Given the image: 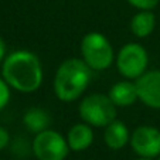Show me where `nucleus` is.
Masks as SVG:
<instances>
[{"label": "nucleus", "mask_w": 160, "mask_h": 160, "mask_svg": "<svg viewBox=\"0 0 160 160\" xmlns=\"http://www.w3.org/2000/svg\"><path fill=\"white\" fill-rule=\"evenodd\" d=\"M2 77L12 89L23 94L36 92L42 84L40 58L28 50H16L2 62Z\"/></svg>", "instance_id": "f257e3e1"}, {"label": "nucleus", "mask_w": 160, "mask_h": 160, "mask_svg": "<svg viewBox=\"0 0 160 160\" xmlns=\"http://www.w3.org/2000/svg\"><path fill=\"white\" fill-rule=\"evenodd\" d=\"M92 78V70L82 58H67L58 65L52 81L55 97L62 102H74L85 91Z\"/></svg>", "instance_id": "f03ea898"}, {"label": "nucleus", "mask_w": 160, "mask_h": 160, "mask_svg": "<svg viewBox=\"0 0 160 160\" xmlns=\"http://www.w3.org/2000/svg\"><path fill=\"white\" fill-rule=\"evenodd\" d=\"M81 57L92 71H105L113 64L116 55L111 41L99 31H89L81 40Z\"/></svg>", "instance_id": "7ed1b4c3"}, {"label": "nucleus", "mask_w": 160, "mask_h": 160, "mask_svg": "<svg viewBox=\"0 0 160 160\" xmlns=\"http://www.w3.org/2000/svg\"><path fill=\"white\" fill-rule=\"evenodd\" d=\"M116 108L108 94H89L78 105V113L82 122L92 128H105L116 119Z\"/></svg>", "instance_id": "20e7f679"}, {"label": "nucleus", "mask_w": 160, "mask_h": 160, "mask_svg": "<svg viewBox=\"0 0 160 160\" xmlns=\"http://www.w3.org/2000/svg\"><path fill=\"white\" fill-rule=\"evenodd\" d=\"M115 64L123 78L135 81L148 71L149 54L139 42H126L116 54Z\"/></svg>", "instance_id": "39448f33"}, {"label": "nucleus", "mask_w": 160, "mask_h": 160, "mask_svg": "<svg viewBox=\"0 0 160 160\" xmlns=\"http://www.w3.org/2000/svg\"><path fill=\"white\" fill-rule=\"evenodd\" d=\"M33 152L37 160H65L70 146L65 136L50 128L34 136Z\"/></svg>", "instance_id": "423d86ee"}, {"label": "nucleus", "mask_w": 160, "mask_h": 160, "mask_svg": "<svg viewBox=\"0 0 160 160\" xmlns=\"http://www.w3.org/2000/svg\"><path fill=\"white\" fill-rule=\"evenodd\" d=\"M129 145L139 157L160 156V130L150 125H140L130 133Z\"/></svg>", "instance_id": "0eeeda50"}, {"label": "nucleus", "mask_w": 160, "mask_h": 160, "mask_svg": "<svg viewBox=\"0 0 160 160\" xmlns=\"http://www.w3.org/2000/svg\"><path fill=\"white\" fill-rule=\"evenodd\" d=\"M139 101L152 109H160V70L146 71L135 79Z\"/></svg>", "instance_id": "6e6552de"}, {"label": "nucleus", "mask_w": 160, "mask_h": 160, "mask_svg": "<svg viewBox=\"0 0 160 160\" xmlns=\"http://www.w3.org/2000/svg\"><path fill=\"white\" fill-rule=\"evenodd\" d=\"M67 142L72 152H84L94 143V129L85 122H79L67 132Z\"/></svg>", "instance_id": "1a4fd4ad"}, {"label": "nucleus", "mask_w": 160, "mask_h": 160, "mask_svg": "<svg viewBox=\"0 0 160 160\" xmlns=\"http://www.w3.org/2000/svg\"><path fill=\"white\" fill-rule=\"evenodd\" d=\"M109 98L112 99V102L115 103L116 106L121 108H128L132 106L138 98V89H136V84L132 79H126L119 81L116 84H113L108 91Z\"/></svg>", "instance_id": "9d476101"}, {"label": "nucleus", "mask_w": 160, "mask_h": 160, "mask_svg": "<svg viewBox=\"0 0 160 160\" xmlns=\"http://www.w3.org/2000/svg\"><path fill=\"white\" fill-rule=\"evenodd\" d=\"M103 140L105 145L112 150H121L129 143L130 132L126 123L122 121H112L108 126L103 128Z\"/></svg>", "instance_id": "9b49d317"}, {"label": "nucleus", "mask_w": 160, "mask_h": 160, "mask_svg": "<svg viewBox=\"0 0 160 160\" xmlns=\"http://www.w3.org/2000/svg\"><path fill=\"white\" fill-rule=\"evenodd\" d=\"M156 16L152 10H139L130 20V31L138 38H146L154 31Z\"/></svg>", "instance_id": "f8f14e48"}, {"label": "nucleus", "mask_w": 160, "mask_h": 160, "mask_svg": "<svg viewBox=\"0 0 160 160\" xmlns=\"http://www.w3.org/2000/svg\"><path fill=\"white\" fill-rule=\"evenodd\" d=\"M23 123L31 133L37 135V133L42 132L45 129H50L51 116L45 109L33 106V108H28L26 111L24 116H23Z\"/></svg>", "instance_id": "ddd939ff"}, {"label": "nucleus", "mask_w": 160, "mask_h": 160, "mask_svg": "<svg viewBox=\"0 0 160 160\" xmlns=\"http://www.w3.org/2000/svg\"><path fill=\"white\" fill-rule=\"evenodd\" d=\"M12 97V92H10V87L6 81L3 79V77L0 78V111L4 109L7 106Z\"/></svg>", "instance_id": "4468645a"}, {"label": "nucleus", "mask_w": 160, "mask_h": 160, "mask_svg": "<svg viewBox=\"0 0 160 160\" xmlns=\"http://www.w3.org/2000/svg\"><path fill=\"white\" fill-rule=\"evenodd\" d=\"M126 2L138 10H153L160 0H126Z\"/></svg>", "instance_id": "2eb2a0df"}, {"label": "nucleus", "mask_w": 160, "mask_h": 160, "mask_svg": "<svg viewBox=\"0 0 160 160\" xmlns=\"http://www.w3.org/2000/svg\"><path fill=\"white\" fill-rule=\"evenodd\" d=\"M10 142V133L6 128L0 126V152L3 150Z\"/></svg>", "instance_id": "dca6fc26"}, {"label": "nucleus", "mask_w": 160, "mask_h": 160, "mask_svg": "<svg viewBox=\"0 0 160 160\" xmlns=\"http://www.w3.org/2000/svg\"><path fill=\"white\" fill-rule=\"evenodd\" d=\"M6 58V42L0 37V62H3Z\"/></svg>", "instance_id": "f3484780"}, {"label": "nucleus", "mask_w": 160, "mask_h": 160, "mask_svg": "<svg viewBox=\"0 0 160 160\" xmlns=\"http://www.w3.org/2000/svg\"><path fill=\"white\" fill-rule=\"evenodd\" d=\"M136 160H152V159H149V157H139V159H136Z\"/></svg>", "instance_id": "a211bd4d"}, {"label": "nucleus", "mask_w": 160, "mask_h": 160, "mask_svg": "<svg viewBox=\"0 0 160 160\" xmlns=\"http://www.w3.org/2000/svg\"><path fill=\"white\" fill-rule=\"evenodd\" d=\"M159 160H160V156H159Z\"/></svg>", "instance_id": "6ab92c4d"}]
</instances>
